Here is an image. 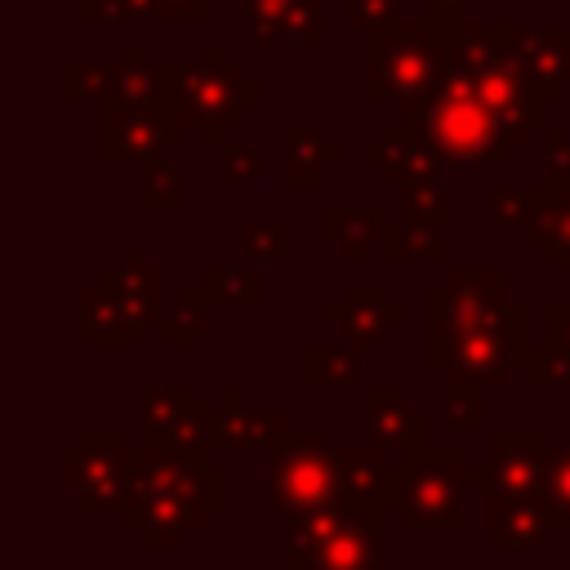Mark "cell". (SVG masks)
Here are the masks:
<instances>
[{
  "label": "cell",
  "mask_w": 570,
  "mask_h": 570,
  "mask_svg": "<svg viewBox=\"0 0 570 570\" xmlns=\"http://www.w3.org/2000/svg\"><path fill=\"white\" fill-rule=\"evenodd\" d=\"M561 530L543 494H485V548L490 552H539Z\"/></svg>",
  "instance_id": "7c38bea8"
},
{
  "label": "cell",
  "mask_w": 570,
  "mask_h": 570,
  "mask_svg": "<svg viewBox=\"0 0 570 570\" xmlns=\"http://www.w3.org/2000/svg\"><path fill=\"white\" fill-rule=\"evenodd\" d=\"M383 227H387V205L383 200H370L361 209H347V205H325L321 209V240L330 249H338L347 267H361L370 258V249L383 240Z\"/></svg>",
  "instance_id": "9a60e30c"
},
{
  "label": "cell",
  "mask_w": 570,
  "mask_h": 570,
  "mask_svg": "<svg viewBox=\"0 0 570 570\" xmlns=\"http://www.w3.org/2000/svg\"><path fill=\"white\" fill-rule=\"evenodd\" d=\"M138 18H156V0H89L80 4V22H138Z\"/></svg>",
  "instance_id": "ab89813d"
},
{
  "label": "cell",
  "mask_w": 570,
  "mask_h": 570,
  "mask_svg": "<svg viewBox=\"0 0 570 570\" xmlns=\"http://www.w3.org/2000/svg\"><path fill=\"white\" fill-rule=\"evenodd\" d=\"M200 405H205V387H147L142 405H138L142 441H156L169 423H178L183 414H191Z\"/></svg>",
  "instance_id": "f1b7e54d"
},
{
  "label": "cell",
  "mask_w": 570,
  "mask_h": 570,
  "mask_svg": "<svg viewBox=\"0 0 570 570\" xmlns=\"http://www.w3.org/2000/svg\"><path fill=\"white\" fill-rule=\"evenodd\" d=\"M445 40L441 31L423 22H387V27H365L361 36V98L370 107L396 102L410 107L432 94L441 76Z\"/></svg>",
  "instance_id": "3957f363"
},
{
  "label": "cell",
  "mask_w": 570,
  "mask_h": 570,
  "mask_svg": "<svg viewBox=\"0 0 570 570\" xmlns=\"http://www.w3.org/2000/svg\"><path fill=\"white\" fill-rule=\"evenodd\" d=\"M218 410H223V428H227V450H263L272 454L289 423L276 405H249L240 387H223L218 392Z\"/></svg>",
  "instance_id": "2e32d148"
},
{
  "label": "cell",
  "mask_w": 570,
  "mask_h": 570,
  "mask_svg": "<svg viewBox=\"0 0 570 570\" xmlns=\"http://www.w3.org/2000/svg\"><path fill=\"white\" fill-rule=\"evenodd\" d=\"M361 160H365L370 169H379V178H383L387 187H396V191H405V187H414V183H428V178H441V169H445L441 151H436L432 138L423 134V125L410 120V116L392 120V125L383 129V138L361 151Z\"/></svg>",
  "instance_id": "8fae6325"
},
{
  "label": "cell",
  "mask_w": 570,
  "mask_h": 570,
  "mask_svg": "<svg viewBox=\"0 0 570 570\" xmlns=\"http://www.w3.org/2000/svg\"><path fill=\"white\" fill-rule=\"evenodd\" d=\"M476 94L485 98V107H490V116H494V125H499V134L512 142V147H521L534 129H543L552 116H548V98H543V89L525 76V67H517V62H503V67H490V71H481L476 76Z\"/></svg>",
  "instance_id": "30bf717a"
},
{
  "label": "cell",
  "mask_w": 570,
  "mask_h": 570,
  "mask_svg": "<svg viewBox=\"0 0 570 570\" xmlns=\"http://www.w3.org/2000/svg\"><path fill=\"white\" fill-rule=\"evenodd\" d=\"M325 40V0H289L276 22V45H321Z\"/></svg>",
  "instance_id": "d6a6232c"
},
{
  "label": "cell",
  "mask_w": 570,
  "mask_h": 570,
  "mask_svg": "<svg viewBox=\"0 0 570 570\" xmlns=\"http://www.w3.org/2000/svg\"><path fill=\"white\" fill-rule=\"evenodd\" d=\"M205 307H209V298H205L200 281L187 285V289H178V298L165 307L160 343H165L169 352H174V347H200V343H205Z\"/></svg>",
  "instance_id": "83f0119b"
},
{
  "label": "cell",
  "mask_w": 570,
  "mask_h": 570,
  "mask_svg": "<svg viewBox=\"0 0 570 570\" xmlns=\"http://www.w3.org/2000/svg\"><path fill=\"white\" fill-rule=\"evenodd\" d=\"M383 263L387 267H450V249L441 236H423L405 223L383 227Z\"/></svg>",
  "instance_id": "4316f807"
},
{
  "label": "cell",
  "mask_w": 570,
  "mask_h": 570,
  "mask_svg": "<svg viewBox=\"0 0 570 570\" xmlns=\"http://www.w3.org/2000/svg\"><path fill=\"white\" fill-rule=\"evenodd\" d=\"M347 151L316 125L285 120L281 125V178L285 187H321L334 165H343Z\"/></svg>",
  "instance_id": "5bb4252c"
},
{
  "label": "cell",
  "mask_w": 570,
  "mask_h": 570,
  "mask_svg": "<svg viewBox=\"0 0 570 570\" xmlns=\"http://www.w3.org/2000/svg\"><path fill=\"white\" fill-rule=\"evenodd\" d=\"M142 445H156V450H169L187 463H205L214 450H227V428H223V410L218 405H200L191 414H183L178 423H169L156 441H142Z\"/></svg>",
  "instance_id": "7402d4cb"
},
{
  "label": "cell",
  "mask_w": 570,
  "mask_h": 570,
  "mask_svg": "<svg viewBox=\"0 0 570 570\" xmlns=\"http://www.w3.org/2000/svg\"><path fill=\"white\" fill-rule=\"evenodd\" d=\"M485 214L494 227H512V223H525L530 214V187H517V183H490L485 187Z\"/></svg>",
  "instance_id": "8d00e7d4"
},
{
  "label": "cell",
  "mask_w": 570,
  "mask_h": 570,
  "mask_svg": "<svg viewBox=\"0 0 570 570\" xmlns=\"http://www.w3.org/2000/svg\"><path fill=\"white\" fill-rule=\"evenodd\" d=\"M445 294L468 307H499L508 303V267L503 263H463L445 267Z\"/></svg>",
  "instance_id": "d4e9b609"
},
{
  "label": "cell",
  "mask_w": 570,
  "mask_h": 570,
  "mask_svg": "<svg viewBox=\"0 0 570 570\" xmlns=\"http://www.w3.org/2000/svg\"><path fill=\"white\" fill-rule=\"evenodd\" d=\"M543 263H548V267H570V196H566V214H561V223H557V236H552V245L543 249Z\"/></svg>",
  "instance_id": "f6af8a7d"
},
{
  "label": "cell",
  "mask_w": 570,
  "mask_h": 570,
  "mask_svg": "<svg viewBox=\"0 0 570 570\" xmlns=\"http://www.w3.org/2000/svg\"><path fill=\"white\" fill-rule=\"evenodd\" d=\"M445 218H450V200H445V183L441 178L405 187V205H401V223L405 227H414L423 236H441Z\"/></svg>",
  "instance_id": "4dcf8cb0"
},
{
  "label": "cell",
  "mask_w": 570,
  "mask_h": 570,
  "mask_svg": "<svg viewBox=\"0 0 570 570\" xmlns=\"http://www.w3.org/2000/svg\"><path fill=\"white\" fill-rule=\"evenodd\" d=\"M468 450H441L423 436L405 441V459L396 463L392 512H401L405 530H463L468 525Z\"/></svg>",
  "instance_id": "277c9868"
},
{
  "label": "cell",
  "mask_w": 570,
  "mask_h": 570,
  "mask_svg": "<svg viewBox=\"0 0 570 570\" xmlns=\"http://www.w3.org/2000/svg\"><path fill=\"white\" fill-rule=\"evenodd\" d=\"M58 481L85 508L120 512V503L129 494V468H125L120 432L116 428H85L80 441L58 454Z\"/></svg>",
  "instance_id": "ba28073f"
},
{
  "label": "cell",
  "mask_w": 570,
  "mask_h": 570,
  "mask_svg": "<svg viewBox=\"0 0 570 570\" xmlns=\"http://www.w3.org/2000/svg\"><path fill=\"white\" fill-rule=\"evenodd\" d=\"M267 503L281 521L316 517L343 503L334 445L321 428H289L285 441L267 454Z\"/></svg>",
  "instance_id": "5b68a950"
},
{
  "label": "cell",
  "mask_w": 570,
  "mask_h": 570,
  "mask_svg": "<svg viewBox=\"0 0 570 570\" xmlns=\"http://www.w3.org/2000/svg\"><path fill=\"white\" fill-rule=\"evenodd\" d=\"M525 374V387L530 392H543V387H570V347H557V343H530V356L521 365Z\"/></svg>",
  "instance_id": "1f68e13d"
},
{
  "label": "cell",
  "mask_w": 570,
  "mask_h": 570,
  "mask_svg": "<svg viewBox=\"0 0 570 570\" xmlns=\"http://www.w3.org/2000/svg\"><path fill=\"white\" fill-rule=\"evenodd\" d=\"M410 120L423 125L432 147L441 151L445 165H503L512 142L499 134L485 98L476 94V76L454 62L450 53L441 58V76L428 98L405 107Z\"/></svg>",
  "instance_id": "7a4b0ae2"
},
{
  "label": "cell",
  "mask_w": 570,
  "mask_h": 570,
  "mask_svg": "<svg viewBox=\"0 0 570 570\" xmlns=\"http://www.w3.org/2000/svg\"><path fill=\"white\" fill-rule=\"evenodd\" d=\"M165 89L178 102L187 129H196L205 120L240 125L245 107H258L267 98V89L258 80H249L240 62H227L218 40H205L196 62H169L165 67Z\"/></svg>",
  "instance_id": "8992f818"
},
{
  "label": "cell",
  "mask_w": 570,
  "mask_h": 570,
  "mask_svg": "<svg viewBox=\"0 0 570 570\" xmlns=\"http://www.w3.org/2000/svg\"><path fill=\"white\" fill-rule=\"evenodd\" d=\"M240 254L249 263H276L285 254V227L281 223H245L240 227Z\"/></svg>",
  "instance_id": "f35d334b"
},
{
  "label": "cell",
  "mask_w": 570,
  "mask_h": 570,
  "mask_svg": "<svg viewBox=\"0 0 570 570\" xmlns=\"http://www.w3.org/2000/svg\"><path fill=\"white\" fill-rule=\"evenodd\" d=\"M405 316H410L405 303H387L383 289H374V285H347L343 289V334L361 352L379 347L387 338V330L405 325Z\"/></svg>",
  "instance_id": "d6986e66"
},
{
  "label": "cell",
  "mask_w": 570,
  "mask_h": 570,
  "mask_svg": "<svg viewBox=\"0 0 570 570\" xmlns=\"http://www.w3.org/2000/svg\"><path fill=\"white\" fill-rule=\"evenodd\" d=\"M472 4H494V0H472ZM503 4H525V0H503Z\"/></svg>",
  "instance_id": "7dc6e473"
},
{
  "label": "cell",
  "mask_w": 570,
  "mask_h": 570,
  "mask_svg": "<svg viewBox=\"0 0 570 570\" xmlns=\"http://www.w3.org/2000/svg\"><path fill=\"white\" fill-rule=\"evenodd\" d=\"M80 343L85 347H138L142 343V330H134L120 294L102 281L80 294Z\"/></svg>",
  "instance_id": "ac0fdd59"
},
{
  "label": "cell",
  "mask_w": 570,
  "mask_h": 570,
  "mask_svg": "<svg viewBox=\"0 0 570 570\" xmlns=\"http://www.w3.org/2000/svg\"><path fill=\"white\" fill-rule=\"evenodd\" d=\"M566 196H570V183L543 178L539 187H530V214H525V240H530V249H548L552 245L557 223L566 214Z\"/></svg>",
  "instance_id": "f546056e"
},
{
  "label": "cell",
  "mask_w": 570,
  "mask_h": 570,
  "mask_svg": "<svg viewBox=\"0 0 570 570\" xmlns=\"http://www.w3.org/2000/svg\"><path fill=\"white\" fill-rule=\"evenodd\" d=\"M223 4H240V0H223Z\"/></svg>",
  "instance_id": "c3c4849f"
},
{
  "label": "cell",
  "mask_w": 570,
  "mask_h": 570,
  "mask_svg": "<svg viewBox=\"0 0 570 570\" xmlns=\"http://www.w3.org/2000/svg\"><path fill=\"white\" fill-rule=\"evenodd\" d=\"M543 338L557 347H570V303L543 307Z\"/></svg>",
  "instance_id": "ee69618b"
},
{
  "label": "cell",
  "mask_w": 570,
  "mask_h": 570,
  "mask_svg": "<svg viewBox=\"0 0 570 570\" xmlns=\"http://www.w3.org/2000/svg\"><path fill=\"white\" fill-rule=\"evenodd\" d=\"M423 423H428V414L419 405H410L405 387H365L361 392V428L370 432V441L405 445L410 436H423Z\"/></svg>",
  "instance_id": "ffe728a7"
},
{
  "label": "cell",
  "mask_w": 570,
  "mask_h": 570,
  "mask_svg": "<svg viewBox=\"0 0 570 570\" xmlns=\"http://www.w3.org/2000/svg\"><path fill=\"white\" fill-rule=\"evenodd\" d=\"M543 499L552 503L557 521H561V525H570V436H566V445H548Z\"/></svg>",
  "instance_id": "d590c367"
},
{
  "label": "cell",
  "mask_w": 570,
  "mask_h": 570,
  "mask_svg": "<svg viewBox=\"0 0 570 570\" xmlns=\"http://www.w3.org/2000/svg\"><path fill=\"white\" fill-rule=\"evenodd\" d=\"M548 432L543 428H485V463L468 472L472 494H543Z\"/></svg>",
  "instance_id": "9c48e42d"
},
{
  "label": "cell",
  "mask_w": 570,
  "mask_h": 570,
  "mask_svg": "<svg viewBox=\"0 0 570 570\" xmlns=\"http://www.w3.org/2000/svg\"><path fill=\"white\" fill-rule=\"evenodd\" d=\"M441 414L450 428H463V432H485L490 428V392L485 387H445V401H441Z\"/></svg>",
  "instance_id": "e575fe53"
},
{
  "label": "cell",
  "mask_w": 570,
  "mask_h": 570,
  "mask_svg": "<svg viewBox=\"0 0 570 570\" xmlns=\"http://www.w3.org/2000/svg\"><path fill=\"white\" fill-rule=\"evenodd\" d=\"M138 200L147 209H178L187 200V183H183V169L169 165V160H156V165H142V178H138Z\"/></svg>",
  "instance_id": "836d02e7"
},
{
  "label": "cell",
  "mask_w": 570,
  "mask_h": 570,
  "mask_svg": "<svg viewBox=\"0 0 570 570\" xmlns=\"http://www.w3.org/2000/svg\"><path fill=\"white\" fill-rule=\"evenodd\" d=\"M58 98L67 107H80V102H94V107L120 102V62H62V71H58Z\"/></svg>",
  "instance_id": "cb8c5ba5"
},
{
  "label": "cell",
  "mask_w": 570,
  "mask_h": 570,
  "mask_svg": "<svg viewBox=\"0 0 570 570\" xmlns=\"http://www.w3.org/2000/svg\"><path fill=\"white\" fill-rule=\"evenodd\" d=\"M361 347L343 343V347H325V343H307L303 347V383L307 387H361Z\"/></svg>",
  "instance_id": "484cf974"
},
{
  "label": "cell",
  "mask_w": 570,
  "mask_h": 570,
  "mask_svg": "<svg viewBox=\"0 0 570 570\" xmlns=\"http://www.w3.org/2000/svg\"><path fill=\"white\" fill-rule=\"evenodd\" d=\"M525 76L543 89V98L557 107L570 94V27L566 22H543L534 27V40L525 49Z\"/></svg>",
  "instance_id": "44dd1931"
},
{
  "label": "cell",
  "mask_w": 570,
  "mask_h": 570,
  "mask_svg": "<svg viewBox=\"0 0 570 570\" xmlns=\"http://www.w3.org/2000/svg\"><path fill=\"white\" fill-rule=\"evenodd\" d=\"M209 0H156V18L169 27H196L205 18Z\"/></svg>",
  "instance_id": "7bdbcfd3"
},
{
  "label": "cell",
  "mask_w": 570,
  "mask_h": 570,
  "mask_svg": "<svg viewBox=\"0 0 570 570\" xmlns=\"http://www.w3.org/2000/svg\"><path fill=\"white\" fill-rule=\"evenodd\" d=\"M200 289L209 298V307H263L267 303V276L263 263H205L200 267Z\"/></svg>",
  "instance_id": "603a6c76"
},
{
  "label": "cell",
  "mask_w": 570,
  "mask_h": 570,
  "mask_svg": "<svg viewBox=\"0 0 570 570\" xmlns=\"http://www.w3.org/2000/svg\"><path fill=\"white\" fill-rule=\"evenodd\" d=\"M263 178V151L245 142H223V187H254Z\"/></svg>",
  "instance_id": "74e56055"
},
{
  "label": "cell",
  "mask_w": 570,
  "mask_h": 570,
  "mask_svg": "<svg viewBox=\"0 0 570 570\" xmlns=\"http://www.w3.org/2000/svg\"><path fill=\"white\" fill-rule=\"evenodd\" d=\"M428 9H468L472 0H423Z\"/></svg>",
  "instance_id": "bcb514c9"
},
{
  "label": "cell",
  "mask_w": 570,
  "mask_h": 570,
  "mask_svg": "<svg viewBox=\"0 0 570 570\" xmlns=\"http://www.w3.org/2000/svg\"><path fill=\"white\" fill-rule=\"evenodd\" d=\"M125 468H129V494L120 503V525L147 552L183 548L187 534L200 530L205 517L227 503L223 472L209 463H187L169 450L138 445L125 450Z\"/></svg>",
  "instance_id": "6da1fadb"
},
{
  "label": "cell",
  "mask_w": 570,
  "mask_h": 570,
  "mask_svg": "<svg viewBox=\"0 0 570 570\" xmlns=\"http://www.w3.org/2000/svg\"><path fill=\"white\" fill-rule=\"evenodd\" d=\"M334 463H338V490L343 499H374L392 512V485H396V468L387 463V445L370 441V445H334Z\"/></svg>",
  "instance_id": "e0dca14e"
},
{
  "label": "cell",
  "mask_w": 570,
  "mask_h": 570,
  "mask_svg": "<svg viewBox=\"0 0 570 570\" xmlns=\"http://www.w3.org/2000/svg\"><path fill=\"white\" fill-rule=\"evenodd\" d=\"M98 281L120 294V303H125L134 330L147 334L151 325L165 321V272H160L156 263H147L138 245H125V249H120V263L102 267Z\"/></svg>",
  "instance_id": "4fadbf2b"
},
{
  "label": "cell",
  "mask_w": 570,
  "mask_h": 570,
  "mask_svg": "<svg viewBox=\"0 0 570 570\" xmlns=\"http://www.w3.org/2000/svg\"><path fill=\"white\" fill-rule=\"evenodd\" d=\"M401 4L405 0H343V18L352 27H387V22H401Z\"/></svg>",
  "instance_id": "b9f144b4"
},
{
  "label": "cell",
  "mask_w": 570,
  "mask_h": 570,
  "mask_svg": "<svg viewBox=\"0 0 570 570\" xmlns=\"http://www.w3.org/2000/svg\"><path fill=\"white\" fill-rule=\"evenodd\" d=\"M543 178L552 183H570V129L561 120H548L543 125Z\"/></svg>",
  "instance_id": "60d3db41"
},
{
  "label": "cell",
  "mask_w": 570,
  "mask_h": 570,
  "mask_svg": "<svg viewBox=\"0 0 570 570\" xmlns=\"http://www.w3.org/2000/svg\"><path fill=\"white\" fill-rule=\"evenodd\" d=\"M98 111H102V129H98L102 165H156L165 160V147L183 142L187 134V120L169 98V89L156 102H107Z\"/></svg>",
  "instance_id": "52a82bcc"
}]
</instances>
